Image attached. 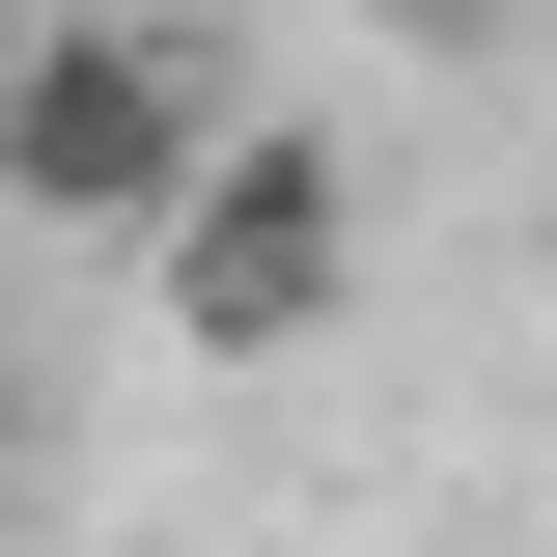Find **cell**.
<instances>
[{"mask_svg": "<svg viewBox=\"0 0 557 557\" xmlns=\"http://www.w3.org/2000/svg\"><path fill=\"white\" fill-rule=\"evenodd\" d=\"M251 112L223 84L196 0H28V57H0V223H57V251H139V223L196 196V139Z\"/></svg>", "mask_w": 557, "mask_h": 557, "instance_id": "6da1fadb", "label": "cell"}, {"mask_svg": "<svg viewBox=\"0 0 557 557\" xmlns=\"http://www.w3.org/2000/svg\"><path fill=\"white\" fill-rule=\"evenodd\" d=\"M139 307H168L196 362H307V335L362 307V139H335V112H223L196 196L139 223Z\"/></svg>", "mask_w": 557, "mask_h": 557, "instance_id": "7a4b0ae2", "label": "cell"}, {"mask_svg": "<svg viewBox=\"0 0 557 557\" xmlns=\"http://www.w3.org/2000/svg\"><path fill=\"white\" fill-rule=\"evenodd\" d=\"M362 28H391V57H530L557 0H362Z\"/></svg>", "mask_w": 557, "mask_h": 557, "instance_id": "3957f363", "label": "cell"}, {"mask_svg": "<svg viewBox=\"0 0 557 557\" xmlns=\"http://www.w3.org/2000/svg\"><path fill=\"white\" fill-rule=\"evenodd\" d=\"M0 557H28V474H0Z\"/></svg>", "mask_w": 557, "mask_h": 557, "instance_id": "277c9868", "label": "cell"}, {"mask_svg": "<svg viewBox=\"0 0 557 557\" xmlns=\"http://www.w3.org/2000/svg\"><path fill=\"white\" fill-rule=\"evenodd\" d=\"M0 57H28V0H0Z\"/></svg>", "mask_w": 557, "mask_h": 557, "instance_id": "5b68a950", "label": "cell"}]
</instances>
